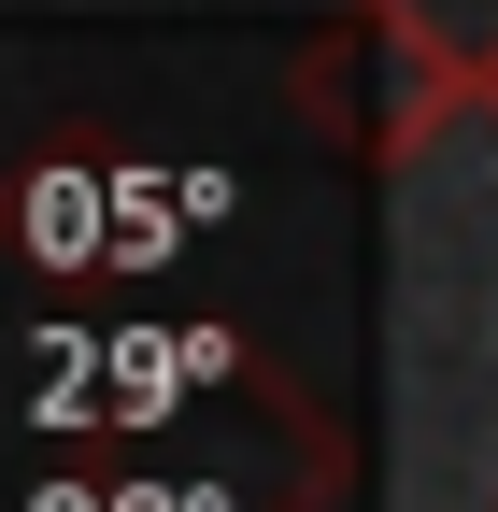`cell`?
Masks as SVG:
<instances>
[{"label": "cell", "mask_w": 498, "mask_h": 512, "mask_svg": "<svg viewBox=\"0 0 498 512\" xmlns=\"http://www.w3.org/2000/svg\"><path fill=\"white\" fill-rule=\"evenodd\" d=\"M285 86L299 114L328 128V157L370 171V185H399L442 128L484 114V57L442 29V15H413V0H342V15L285 57Z\"/></svg>", "instance_id": "6da1fadb"}]
</instances>
